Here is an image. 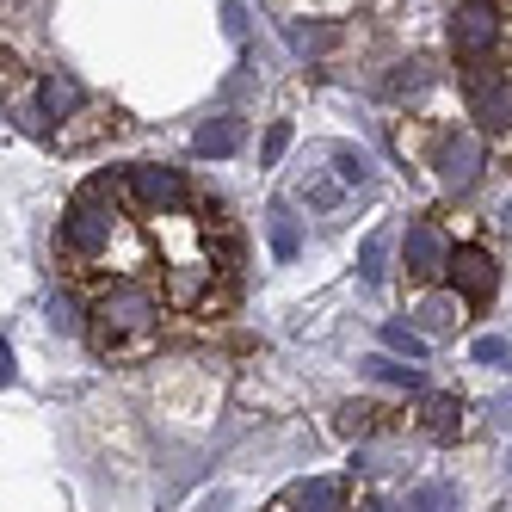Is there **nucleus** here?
Masks as SVG:
<instances>
[{
	"mask_svg": "<svg viewBox=\"0 0 512 512\" xmlns=\"http://www.w3.org/2000/svg\"><path fill=\"white\" fill-rule=\"evenodd\" d=\"M235 149H241V124H235V118H210V124L198 130V155L223 161V155H235Z\"/></svg>",
	"mask_w": 512,
	"mask_h": 512,
	"instance_id": "nucleus-13",
	"label": "nucleus"
},
{
	"mask_svg": "<svg viewBox=\"0 0 512 512\" xmlns=\"http://www.w3.org/2000/svg\"><path fill=\"white\" fill-rule=\"evenodd\" d=\"M297 512H346V482L334 475H309L297 488Z\"/></svg>",
	"mask_w": 512,
	"mask_h": 512,
	"instance_id": "nucleus-10",
	"label": "nucleus"
},
{
	"mask_svg": "<svg viewBox=\"0 0 512 512\" xmlns=\"http://www.w3.org/2000/svg\"><path fill=\"white\" fill-rule=\"evenodd\" d=\"M408 512H457V488L451 482H420L408 494Z\"/></svg>",
	"mask_w": 512,
	"mask_h": 512,
	"instance_id": "nucleus-14",
	"label": "nucleus"
},
{
	"mask_svg": "<svg viewBox=\"0 0 512 512\" xmlns=\"http://www.w3.org/2000/svg\"><path fill=\"white\" fill-rule=\"evenodd\" d=\"M469 112H475V124H482L488 136H506L512 130V81L475 68L469 75Z\"/></svg>",
	"mask_w": 512,
	"mask_h": 512,
	"instance_id": "nucleus-4",
	"label": "nucleus"
},
{
	"mask_svg": "<svg viewBox=\"0 0 512 512\" xmlns=\"http://www.w3.org/2000/svg\"><path fill=\"white\" fill-rule=\"evenodd\" d=\"M500 13L488 7V0H463V7L451 13V50L457 56H469V62H482V56H494L500 50Z\"/></svg>",
	"mask_w": 512,
	"mask_h": 512,
	"instance_id": "nucleus-3",
	"label": "nucleus"
},
{
	"mask_svg": "<svg viewBox=\"0 0 512 512\" xmlns=\"http://www.w3.org/2000/svg\"><path fill=\"white\" fill-rule=\"evenodd\" d=\"M426 432L432 438H457V401L451 395H432L426 401Z\"/></svg>",
	"mask_w": 512,
	"mask_h": 512,
	"instance_id": "nucleus-17",
	"label": "nucleus"
},
{
	"mask_svg": "<svg viewBox=\"0 0 512 512\" xmlns=\"http://www.w3.org/2000/svg\"><path fill=\"white\" fill-rule=\"evenodd\" d=\"M81 105V81H68V75H50L44 87H38V112L44 118H68Z\"/></svg>",
	"mask_w": 512,
	"mask_h": 512,
	"instance_id": "nucleus-12",
	"label": "nucleus"
},
{
	"mask_svg": "<svg viewBox=\"0 0 512 512\" xmlns=\"http://www.w3.org/2000/svg\"><path fill=\"white\" fill-rule=\"evenodd\" d=\"M420 87H426V62H401V75H389V99L420 93Z\"/></svg>",
	"mask_w": 512,
	"mask_h": 512,
	"instance_id": "nucleus-23",
	"label": "nucleus"
},
{
	"mask_svg": "<svg viewBox=\"0 0 512 512\" xmlns=\"http://www.w3.org/2000/svg\"><path fill=\"white\" fill-rule=\"evenodd\" d=\"M482 179V136L475 130H457L438 142V186L445 192H469Z\"/></svg>",
	"mask_w": 512,
	"mask_h": 512,
	"instance_id": "nucleus-5",
	"label": "nucleus"
},
{
	"mask_svg": "<svg viewBox=\"0 0 512 512\" xmlns=\"http://www.w3.org/2000/svg\"><path fill=\"white\" fill-rule=\"evenodd\" d=\"M445 284L457 290L463 303H488L494 297V284H500V272H494V260L482 247H457L451 253V266H445Z\"/></svg>",
	"mask_w": 512,
	"mask_h": 512,
	"instance_id": "nucleus-6",
	"label": "nucleus"
},
{
	"mask_svg": "<svg viewBox=\"0 0 512 512\" xmlns=\"http://www.w3.org/2000/svg\"><path fill=\"white\" fill-rule=\"evenodd\" d=\"M112 235H118V186L112 179H87L81 198L62 216V247L75 253V260H105Z\"/></svg>",
	"mask_w": 512,
	"mask_h": 512,
	"instance_id": "nucleus-2",
	"label": "nucleus"
},
{
	"mask_svg": "<svg viewBox=\"0 0 512 512\" xmlns=\"http://www.w3.org/2000/svg\"><path fill=\"white\" fill-rule=\"evenodd\" d=\"M204 290H210V260H179V266L167 272V303H173V309H192Z\"/></svg>",
	"mask_w": 512,
	"mask_h": 512,
	"instance_id": "nucleus-9",
	"label": "nucleus"
},
{
	"mask_svg": "<svg viewBox=\"0 0 512 512\" xmlns=\"http://www.w3.org/2000/svg\"><path fill=\"white\" fill-rule=\"evenodd\" d=\"M334 167H340L346 186H364V179H371V161H364L358 149H334Z\"/></svg>",
	"mask_w": 512,
	"mask_h": 512,
	"instance_id": "nucleus-22",
	"label": "nucleus"
},
{
	"mask_svg": "<svg viewBox=\"0 0 512 512\" xmlns=\"http://www.w3.org/2000/svg\"><path fill=\"white\" fill-rule=\"evenodd\" d=\"M364 512H389V506H364Z\"/></svg>",
	"mask_w": 512,
	"mask_h": 512,
	"instance_id": "nucleus-26",
	"label": "nucleus"
},
{
	"mask_svg": "<svg viewBox=\"0 0 512 512\" xmlns=\"http://www.w3.org/2000/svg\"><path fill=\"white\" fill-rule=\"evenodd\" d=\"M297 247H303L297 241V223H290V210L278 204L272 210V253H278V260H297Z\"/></svg>",
	"mask_w": 512,
	"mask_h": 512,
	"instance_id": "nucleus-19",
	"label": "nucleus"
},
{
	"mask_svg": "<svg viewBox=\"0 0 512 512\" xmlns=\"http://www.w3.org/2000/svg\"><path fill=\"white\" fill-rule=\"evenodd\" d=\"M371 426H377V408H358V401H352V408H340V432L346 438H364Z\"/></svg>",
	"mask_w": 512,
	"mask_h": 512,
	"instance_id": "nucleus-24",
	"label": "nucleus"
},
{
	"mask_svg": "<svg viewBox=\"0 0 512 512\" xmlns=\"http://www.w3.org/2000/svg\"><path fill=\"white\" fill-rule=\"evenodd\" d=\"M284 149H290V124H272V130H266V149H260V161L272 167V161H278Z\"/></svg>",
	"mask_w": 512,
	"mask_h": 512,
	"instance_id": "nucleus-25",
	"label": "nucleus"
},
{
	"mask_svg": "<svg viewBox=\"0 0 512 512\" xmlns=\"http://www.w3.org/2000/svg\"><path fill=\"white\" fill-rule=\"evenodd\" d=\"M130 198L149 216H167V210L186 204V179H179L173 167H130Z\"/></svg>",
	"mask_w": 512,
	"mask_h": 512,
	"instance_id": "nucleus-8",
	"label": "nucleus"
},
{
	"mask_svg": "<svg viewBox=\"0 0 512 512\" xmlns=\"http://www.w3.org/2000/svg\"><path fill=\"white\" fill-rule=\"evenodd\" d=\"M93 346L105 358H118V352H142L155 334H161V303L149 297L142 284H112L105 297L93 303Z\"/></svg>",
	"mask_w": 512,
	"mask_h": 512,
	"instance_id": "nucleus-1",
	"label": "nucleus"
},
{
	"mask_svg": "<svg viewBox=\"0 0 512 512\" xmlns=\"http://www.w3.org/2000/svg\"><path fill=\"white\" fill-rule=\"evenodd\" d=\"M414 315H420L426 334H451V327L463 321V297H457V290H445V297H426Z\"/></svg>",
	"mask_w": 512,
	"mask_h": 512,
	"instance_id": "nucleus-11",
	"label": "nucleus"
},
{
	"mask_svg": "<svg viewBox=\"0 0 512 512\" xmlns=\"http://www.w3.org/2000/svg\"><path fill=\"white\" fill-rule=\"evenodd\" d=\"M50 327H56V334H87V327H93V315H81V303L62 290V297L50 303Z\"/></svg>",
	"mask_w": 512,
	"mask_h": 512,
	"instance_id": "nucleus-15",
	"label": "nucleus"
},
{
	"mask_svg": "<svg viewBox=\"0 0 512 512\" xmlns=\"http://www.w3.org/2000/svg\"><path fill=\"white\" fill-rule=\"evenodd\" d=\"M383 346L389 352H408V358H426V334H414L408 321H383Z\"/></svg>",
	"mask_w": 512,
	"mask_h": 512,
	"instance_id": "nucleus-18",
	"label": "nucleus"
},
{
	"mask_svg": "<svg viewBox=\"0 0 512 512\" xmlns=\"http://www.w3.org/2000/svg\"><path fill=\"white\" fill-rule=\"evenodd\" d=\"M475 364H494V371H506V364H512V340L482 334V340H475Z\"/></svg>",
	"mask_w": 512,
	"mask_h": 512,
	"instance_id": "nucleus-21",
	"label": "nucleus"
},
{
	"mask_svg": "<svg viewBox=\"0 0 512 512\" xmlns=\"http://www.w3.org/2000/svg\"><path fill=\"white\" fill-rule=\"evenodd\" d=\"M451 253H457V247L445 241V229H438V223H414L408 241H401V266H408L414 278H445Z\"/></svg>",
	"mask_w": 512,
	"mask_h": 512,
	"instance_id": "nucleus-7",
	"label": "nucleus"
},
{
	"mask_svg": "<svg viewBox=\"0 0 512 512\" xmlns=\"http://www.w3.org/2000/svg\"><path fill=\"white\" fill-rule=\"evenodd\" d=\"M383 253H389L383 235H371V241L358 247V278H364V284H377V278H383Z\"/></svg>",
	"mask_w": 512,
	"mask_h": 512,
	"instance_id": "nucleus-20",
	"label": "nucleus"
},
{
	"mask_svg": "<svg viewBox=\"0 0 512 512\" xmlns=\"http://www.w3.org/2000/svg\"><path fill=\"white\" fill-rule=\"evenodd\" d=\"M364 377L395 383V389H414V383H420V371H414V364H395V358H364Z\"/></svg>",
	"mask_w": 512,
	"mask_h": 512,
	"instance_id": "nucleus-16",
	"label": "nucleus"
}]
</instances>
